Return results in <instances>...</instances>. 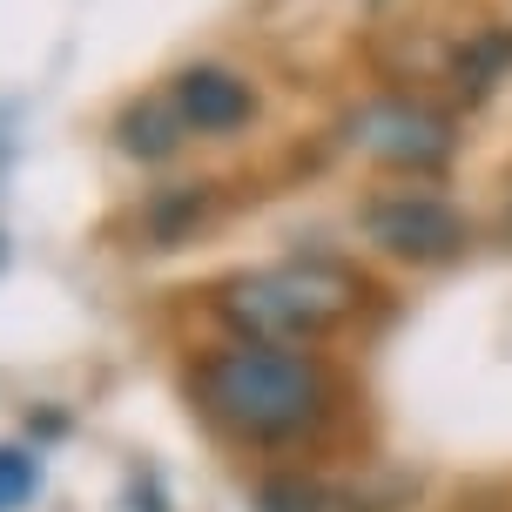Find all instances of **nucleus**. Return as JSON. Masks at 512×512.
<instances>
[{
  "mask_svg": "<svg viewBox=\"0 0 512 512\" xmlns=\"http://www.w3.org/2000/svg\"><path fill=\"white\" fill-rule=\"evenodd\" d=\"M364 304V283L344 263H263L243 277L216 283V317L250 344H317L337 324H351V310Z\"/></svg>",
  "mask_w": 512,
  "mask_h": 512,
  "instance_id": "obj_2",
  "label": "nucleus"
},
{
  "mask_svg": "<svg viewBox=\"0 0 512 512\" xmlns=\"http://www.w3.org/2000/svg\"><path fill=\"white\" fill-rule=\"evenodd\" d=\"M364 236L398 263H452L472 243V223L432 189H391L378 203H364Z\"/></svg>",
  "mask_w": 512,
  "mask_h": 512,
  "instance_id": "obj_4",
  "label": "nucleus"
},
{
  "mask_svg": "<svg viewBox=\"0 0 512 512\" xmlns=\"http://www.w3.org/2000/svg\"><path fill=\"white\" fill-rule=\"evenodd\" d=\"M512 68V27H486V34H472L459 48V61H452V88L459 95H492L499 88V75Z\"/></svg>",
  "mask_w": 512,
  "mask_h": 512,
  "instance_id": "obj_7",
  "label": "nucleus"
},
{
  "mask_svg": "<svg viewBox=\"0 0 512 512\" xmlns=\"http://www.w3.org/2000/svg\"><path fill=\"white\" fill-rule=\"evenodd\" d=\"M256 512H331V492L304 486V479H270L256 492Z\"/></svg>",
  "mask_w": 512,
  "mask_h": 512,
  "instance_id": "obj_9",
  "label": "nucleus"
},
{
  "mask_svg": "<svg viewBox=\"0 0 512 512\" xmlns=\"http://www.w3.org/2000/svg\"><path fill=\"white\" fill-rule=\"evenodd\" d=\"M196 405L209 425L250 445H290L331 418V371L297 344H250L236 337L196 364Z\"/></svg>",
  "mask_w": 512,
  "mask_h": 512,
  "instance_id": "obj_1",
  "label": "nucleus"
},
{
  "mask_svg": "<svg viewBox=\"0 0 512 512\" xmlns=\"http://www.w3.org/2000/svg\"><path fill=\"white\" fill-rule=\"evenodd\" d=\"M169 102H176V115L189 122V135H236V128L256 115V88L236 75V68L203 61V68H182L176 75Z\"/></svg>",
  "mask_w": 512,
  "mask_h": 512,
  "instance_id": "obj_5",
  "label": "nucleus"
},
{
  "mask_svg": "<svg viewBox=\"0 0 512 512\" xmlns=\"http://www.w3.org/2000/svg\"><path fill=\"white\" fill-rule=\"evenodd\" d=\"M41 492V465L27 459V452H14V445H0V512L27 506Z\"/></svg>",
  "mask_w": 512,
  "mask_h": 512,
  "instance_id": "obj_8",
  "label": "nucleus"
},
{
  "mask_svg": "<svg viewBox=\"0 0 512 512\" xmlns=\"http://www.w3.org/2000/svg\"><path fill=\"white\" fill-rule=\"evenodd\" d=\"M115 135H122V149H128V155H142V162H162V155H176V149H182L189 122H182L176 102L162 95V102H135V108H122Z\"/></svg>",
  "mask_w": 512,
  "mask_h": 512,
  "instance_id": "obj_6",
  "label": "nucleus"
},
{
  "mask_svg": "<svg viewBox=\"0 0 512 512\" xmlns=\"http://www.w3.org/2000/svg\"><path fill=\"white\" fill-rule=\"evenodd\" d=\"M344 149L398 169V176H438L452 155H459V128L452 115L432 102H411V95H378L344 122Z\"/></svg>",
  "mask_w": 512,
  "mask_h": 512,
  "instance_id": "obj_3",
  "label": "nucleus"
}]
</instances>
